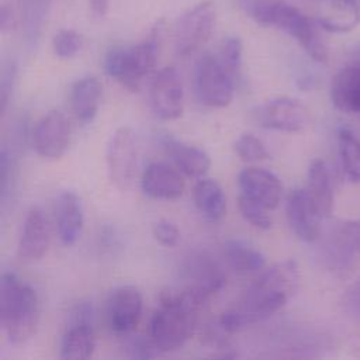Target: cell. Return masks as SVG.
I'll use <instances>...</instances> for the list:
<instances>
[{
    "mask_svg": "<svg viewBox=\"0 0 360 360\" xmlns=\"http://www.w3.org/2000/svg\"><path fill=\"white\" fill-rule=\"evenodd\" d=\"M298 280V266L294 260H284L264 270L248 288L238 308L246 323L264 321L280 311L295 292Z\"/></svg>",
    "mask_w": 360,
    "mask_h": 360,
    "instance_id": "obj_1",
    "label": "cell"
},
{
    "mask_svg": "<svg viewBox=\"0 0 360 360\" xmlns=\"http://www.w3.org/2000/svg\"><path fill=\"white\" fill-rule=\"evenodd\" d=\"M243 7L260 25H274L291 35L316 62L328 59V49L315 22L294 6L281 0H246Z\"/></svg>",
    "mask_w": 360,
    "mask_h": 360,
    "instance_id": "obj_2",
    "label": "cell"
},
{
    "mask_svg": "<svg viewBox=\"0 0 360 360\" xmlns=\"http://www.w3.org/2000/svg\"><path fill=\"white\" fill-rule=\"evenodd\" d=\"M37 292L21 283L14 273H4L0 281V323L11 343L28 340L38 325Z\"/></svg>",
    "mask_w": 360,
    "mask_h": 360,
    "instance_id": "obj_3",
    "label": "cell"
},
{
    "mask_svg": "<svg viewBox=\"0 0 360 360\" xmlns=\"http://www.w3.org/2000/svg\"><path fill=\"white\" fill-rule=\"evenodd\" d=\"M200 314L183 301L180 291L165 290L159 295V308L150 318L149 336L160 352L180 349L191 338Z\"/></svg>",
    "mask_w": 360,
    "mask_h": 360,
    "instance_id": "obj_4",
    "label": "cell"
},
{
    "mask_svg": "<svg viewBox=\"0 0 360 360\" xmlns=\"http://www.w3.org/2000/svg\"><path fill=\"white\" fill-rule=\"evenodd\" d=\"M160 30L155 28L142 42L129 48L111 49L104 58V72L129 91H136L158 60Z\"/></svg>",
    "mask_w": 360,
    "mask_h": 360,
    "instance_id": "obj_5",
    "label": "cell"
},
{
    "mask_svg": "<svg viewBox=\"0 0 360 360\" xmlns=\"http://www.w3.org/2000/svg\"><path fill=\"white\" fill-rule=\"evenodd\" d=\"M194 89L198 100L212 108L226 107L233 98L232 75L214 55H202L194 69Z\"/></svg>",
    "mask_w": 360,
    "mask_h": 360,
    "instance_id": "obj_6",
    "label": "cell"
},
{
    "mask_svg": "<svg viewBox=\"0 0 360 360\" xmlns=\"http://www.w3.org/2000/svg\"><path fill=\"white\" fill-rule=\"evenodd\" d=\"M139 156L138 136L129 127L115 129L107 143L105 163L107 173L111 183L120 188L127 190L135 177Z\"/></svg>",
    "mask_w": 360,
    "mask_h": 360,
    "instance_id": "obj_7",
    "label": "cell"
},
{
    "mask_svg": "<svg viewBox=\"0 0 360 360\" xmlns=\"http://www.w3.org/2000/svg\"><path fill=\"white\" fill-rule=\"evenodd\" d=\"M326 267L338 277H347L360 263V221H345L328 236L323 248Z\"/></svg>",
    "mask_w": 360,
    "mask_h": 360,
    "instance_id": "obj_8",
    "label": "cell"
},
{
    "mask_svg": "<svg viewBox=\"0 0 360 360\" xmlns=\"http://www.w3.org/2000/svg\"><path fill=\"white\" fill-rule=\"evenodd\" d=\"M215 27V7L212 1H201L184 13L174 30L177 55L188 56L198 51L211 37Z\"/></svg>",
    "mask_w": 360,
    "mask_h": 360,
    "instance_id": "obj_9",
    "label": "cell"
},
{
    "mask_svg": "<svg viewBox=\"0 0 360 360\" xmlns=\"http://www.w3.org/2000/svg\"><path fill=\"white\" fill-rule=\"evenodd\" d=\"M149 104L162 121H173L183 115V84L174 68L167 66L153 75L149 83Z\"/></svg>",
    "mask_w": 360,
    "mask_h": 360,
    "instance_id": "obj_10",
    "label": "cell"
},
{
    "mask_svg": "<svg viewBox=\"0 0 360 360\" xmlns=\"http://www.w3.org/2000/svg\"><path fill=\"white\" fill-rule=\"evenodd\" d=\"M256 120L269 129L300 132L311 124V112L297 98L277 97L257 108Z\"/></svg>",
    "mask_w": 360,
    "mask_h": 360,
    "instance_id": "obj_11",
    "label": "cell"
},
{
    "mask_svg": "<svg viewBox=\"0 0 360 360\" xmlns=\"http://www.w3.org/2000/svg\"><path fill=\"white\" fill-rule=\"evenodd\" d=\"M142 295L134 285H121L111 291L105 318L111 332L115 335H129L139 323L142 314Z\"/></svg>",
    "mask_w": 360,
    "mask_h": 360,
    "instance_id": "obj_12",
    "label": "cell"
},
{
    "mask_svg": "<svg viewBox=\"0 0 360 360\" xmlns=\"http://www.w3.org/2000/svg\"><path fill=\"white\" fill-rule=\"evenodd\" d=\"M32 143L37 153L49 160L60 159L70 145V124L58 110L46 112L35 125Z\"/></svg>",
    "mask_w": 360,
    "mask_h": 360,
    "instance_id": "obj_13",
    "label": "cell"
},
{
    "mask_svg": "<svg viewBox=\"0 0 360 360\" xmlns=\"http://www.w3.org/2000/svg\"><path fill=\"white\" fill-rule=\"evenodd\" d=\"M240 194L259 202L266 210H274L283 194V184L280 179L263 167H246L238 177Z\"/></svg>",
    "mask_w": 360,
    "mask_h": 360,
    "instance_id": "obj_14",
    "label": "cell"
},
{
    "mask_svg": "<svg viewBox=\"0 0 360 360\" xmlns=\"http://www.w3.org/2000/svg\"><path fill=\"white\" fill-rule=\"evenodd\" d=\"M145 195L155 200H176L184 191V180L179 170L163 162H152L141 177Z\"/></svg>",
    "mask_w": 360,
    "mask_h": 360,
    "instance_id": "obj_15",
    "label": "cell"
},
{
    "mask_svg": "<svg viewBox=\"0 0 360 360\" xmlns=\"http://www.w3.org/2000/svg\"><path fill=\"white\" fill-rule=\"evenodd\" d=\"M287 218L292 232L304 242H314L319 236V214L305 188H295L287 198Z\"/></svg>",
    "mask_w": 360,
    "mask_h": 360,
    "instance_id": "obj_16",
    "label": "cell"
},
{
    "mask_svg": "<svg viewBox=\"0 0 360 360\" xmlns=\"http://www.w3.org/2000/svg\"><path fill=\"white\" fill-rule=\"evenodd\" d=\"M49 246V231L44 212L38 207L27 212L18 240V257L22 262H37L45 256Z\"/></svg>",
    "mask_w": 360,
    "mask_h": 360,
    "instance_id": "obj_17",
    "label": "cell"
},
{
    "mask_svg": "<svg viewBox=\"0 0 360 360\" xmlns=\"http://www.w3.org/2000/svg\"><path fill=\"white\" fill-rule=\"evenodd\" d=\"M55 219L60 242L65 246L75 245L84 224L82 201L76 193L63 191L59 194L55 205Z\"/></svg>",
    "mask_w": 360,
    "mask_h": 360,
    "instance_id": "obj_18",
    "label": "cell"
},
{
    "mask_svg": "<svg viewBox=\"0 0 360 360\" xmlns=\"http://www.w3.org/2000/svg\"><path fill=\"white\" fill-rule=\"evenodd\" d=\"M162 145L177 170L188 177L202 179L211 167L210 155L198 146L180 142L170 136H166Z\"/></svg>",
    "mask_w": 360,
    "mask_h": 360,
    "instance_id": "obj_19",
    "label": "cell"
},
{
    "mask_svg": "<svg viewBox=\"0 0 360 360\" xmlns=\"http://www.w3.org/2000/svg\"><path fill=\"white\" fill-rule=\"evenodd\" d=\"M318 24L329 32H349L360 24L356 0H316Z\"/></svg>",
    "mask_w": 360,
    "mask_h": 360,
    "instance_id": "obj_20",
    "label": "cell"
},
{
    "mask_svg": "<svg viewBox=\"0 0 360 360\" xmlns=\"http://www.w3.org/2000/svg\"><path fill=\"white\" fill-rule=\"evenodd\" d=\"M330 98L338 110L360 115V62L338 72L330 86Z\"/></svg>",
    "mask_w": 360,
    "mask_h": 360,
    "instance_id": "obj_21",
    "label": "cell"
},
{
    "mask_svg": "<svg viewBox=\"0 0 360 360\" xmlns=\"http://www.w3.org/2000/svg\"><path fill=\"white\" fill-rule=\"evenodd\" d=\"M305 190L319 217H329L333 211V186L330 172L322 159L309 163Z\"/></svg>",
    "mask_w": 360,
    "mask_h": 360,
    "instance_id": "obj_22",
    "label": "cell"
},
{
    "mask_svg": "<svg viewBox=\"0 0 360 360\" xmlns=\"http://www.w3.org/2000/svg\"><path fill=\"white\" fill-rule=\"evenodd\" d=\"M103 96V86L94 76L77 79L70 89V105L77 121L89 124L97 115Z\"/></svg>",
    "mask_w": 360,
    "mask_h": 360,
    "instance_id": "obj_23",
    "label": "cell"
},
{
    "mask_svg": "<svg viewBox=\"0 0 360 360\" xmlns=\"http://www.w3.org/2000/svg\"><path fill=\"white\" fill-rule=\"evenodd\" d=\"M198 212L211 222L221 221L226 214V197L221 186L212 179H200L193 190Z\"/></svg>",
    "mask_w": 360,
    "mask_h": 360,
    "instance_id": "obj_24",
    "label": "cell"
},
{
    "mask_svg": "<svg viewBox=\"0 0 360 360\" xmlns=\"http://www.w3.org/2000/svg\"><path fill=\"white\" fill-rule=\"evenodd\" d=\"M94 329L89 322H69L60 343V357L65 360L89 359L94 352Z\"/></svg>",
    "mask_w": 360,
    "mask_h": 360,
    "instance_id": "obj_25",
    "label": "cell"
},
{
    "mask_svg": "<svg viewBox=\"0 0 360 360\" xmlns=\"http://www.w3.org/2000/svg\"><path fill=\"white\" fill-rule=\"evenodd\" d=\"M224 257L229 267L238 273L259 271L266 266L263 253L239 239H229L224 243Z\"/></svg>",
    "mask_w": 360,
    "mask_h": 360,
    "instance_id": "obj_26",
    "label": "cell"
},
{
    "mask_svg": "<svg viewBox=\"0 0 360 360\" xmlns=\"http://www.w3.org/2000/svg\"><path fill=\"white\" fill-rule=\"evenodd\" d=\"M338 149L345 174L350 181L360 183V139L349 128H340Z\"/></svg>",
    "mask_w": 360,
    "mask_h": 360,
    "instance_id": "obj_27",
    "label": "cell"
},
{
    "mask_svg": "<svg viewBox=\"0 0 360 360\" xmlns=\"http://www.w3.org/2000/svg\"><path fill=\"white\" fill-rule=\"evenodd\" d=\"M236 155L245 162H257L269 158L264 143L253 134H242L233 143Z\"/></svg>",
    "mask_w": 360,
    "mask_h": 360,
    "instance_id": "obj_28",
    "label": "cell"
},
{
    "mask_svg": "<svg viewBox=\"0 0 360 360\" xmlns=\"http://www.w3.org/2000/svg\"><path fill=\"white\" fill-rule=\"evenodd\" d=\"M238 207L242 214V217L255 228L267 231L271 228V219L267 214L269 210H266L259 202L248 198L243 194H239L238 197Z\"/></svg>",
    "mask_w": 360,
    "mask_h": 360,
    "instance_id": "obj_29",
    "label": "cell"
},
{
    "mask_svg": "<svg viewBox=\"0 0 360 360\" xmlns=\"http://www.w3.org/2000/svg\"><path fill=\"white\" fill-rule=\"evenodd\" d=\"M83 38L75 30H60L53 35L52 48L58 58L70 59L82 49Z\"/></svg>",
    "mask_w": 360,
    "mask_h": 360,
    "instance_id": "obj_30",
    "label": "cell"
},
{
    "mask_svg": "<svg viewBox=\"0 0 360 360\" xmlns=\"http://www.w3.org/2000/svg\"><path fill=\"white\" fill-rule=\"evenodd\" d=\"M221 62L233 76L242 66V41L238 37H228L221 46Z\"/></svg>",
    "mask_w": 360,
    "mask_h": 360,
    "instance_id": "obj_31",
    "label": "cell"
},
{
    "mask_svg": "<svg viewBox=\"0 0 360 360\" xmlns=\"http://www.w3.org/2000/svg\"><path fill=\"white\" fill-rule=\"evenodd\" d=\"M127 350H128L129 357L141 359V360L156 357L160 353L159 347L155 345V342L152 340L150 336L132 338L127 345Z\"/></svg>",
    "mask_w": 360,
    "mask_h": 360,
    "instance_id": "obj_32",
    "label": "cell"
},
{
    "mask_svg": "<svg viewBox=\"0 0 360 360\" xmlns=\"http://www.w3.org/2000/svg\"><path fill=\"white\" fill-rule=\"evenodd\" d=\"M153 236L166 248H173L180 242V231L169 219H160L153 225Z\"/></svg>",
    "mask_w": 360,
    "mask_h": 360,
    "instance_id": "obj_33",
    "label": "cell"
},
{
    "mask_svg": "<svg viewBox=\"0 0 360 360\" xmlns=\"http://www.w3.org/2000/svg\"><path fill=\"white\" fill-rule=\"evenodd\" d=\"M15 77H17V66L13 60H10L3 66L1 80H0V103H1V112L3 114L7 108L10 96L13 93Z\"/></svg>",
    "mask_w": 360,
    "mask_h": 360,
    "instance_id": "obj_34",
    "label": "cell"
},
{
    "mask_svg": "<svg viewBox=\"0 0 360 360\" xmlns=\"http://www.w3.org/2000/svg\"><path fill=\"white\" fill-rule=\"evenodd\" d=\"M218 325L221 326V329L225 333H236L239 330H242L245 326H248L242 312L236 308V309H228L225 312H222V315L219 316Z\"/></svg>",
    "mask_w": 360,
    "mask_h": 360,
    "instance_id": "obj_35",
    "label": "cell"
},
{
    "mask_svg": "<svg viewBox=\"0 0 360 360\" xmlns=\"http://www.w3.org/2000/svg\"><path fill=\"white\" fill-rule=\"evenodd\" d=\"M347 307L360 316V277L352 284L346 294Z\"/></svg>",
    "mask_w": 360,
    "mask_h": 360,
    "instance_id": "obj_36",
    "label": "cell"
},
{
    "mask_svg": "<svg viewBox=\"0 0 360 360\" xmlns=\"http://www.w3.org/2000/svg\"><path fill=\"white\" fill-rule=\"evenodd\" d=\"M108 10V0H90V11L94 18H103Z\"/></svg>",
    "mask_w": 360,
    "mask_h": 360,
    "instance_id": "obj_37",
    "label": "cell"
},
{
    "mask_svg": "<svg viewBox=\"0 0 360 360\" xmlns=\"http://www.w3.org/2000/svg\"><path fill=\"white\" fill-rule=\"evenodd\" d=\"M0 24H1V30L3 31H7V30H11L14 27V18H13V14L11 11L7 10L6 6L1 7V13H0Z\"/></svg>",
    "mask_w": 360,
    "mask_h": 360,
    "instance_id": "obj_38",
    "label": "cell"
},
{
    "mask_svg": "<svg viewBox=\"0 0 360 360\" xmlns=\"http://www.w3.org/2000/svg\"><path fill=\"white\" fill-rule=\"evenodd\" d=\"M356 62H360V48L356 51Z\"/></svg>",
    "mask_w": 360,
    "mask_h": 360,
    "instance_id": "obj_39",
    "label": "cell"
}]
</instances>
